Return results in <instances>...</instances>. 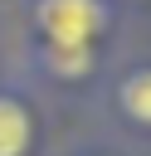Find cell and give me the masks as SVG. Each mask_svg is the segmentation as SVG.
<instances>
[{
  "mask_svg": "<svg viewBox=\"0 0 151 156\" xmlns=\"http://www.w3.org/2000/svg\"><path fill=\"white\" fill-rule=\"evenodd\" d=\"M102 5L97 0H39V29L58 49H88V39L102 29Z\"/></svg>",
  "mask_w": 151,
  "mask_h": 156,
  "instance_id": "cell-1",
  "label": "cell"
},
{
  "mask_svg": "<svg viewBox=\"0 0 151 156\" xmlns=\"http://www.w3.org/2000/svg\"><path fill=\"white\" fill-rule=\"evenodd\" d=\"M29 151V112L15 98H0V156H24Z\"/></svg>",
  "mask_w": 151,
  "mask_h": 156,
  "instance_id": "cell-2",
  "label": "cell"
},
{
  "mask_svg": "<svg viewBox=\"0 0 151 156\" xmlns=\"http://www.w3.org/2000/svg\"><path fill=\"white\" fill-rule=\"evenodd\" d=\"M122 112H127L132 122L151 127V68L127 73V83H122Z\"/></svg>",
  "mask_w": 151,
  "mask_h": 156,
  "instance_id": "cell-3",
  "label": "cell"
},
{
  "mask_svg": "<svg viewBox=\"0 0 151 156\" xmlns=\"http://www.w3.org/2000/svg\"><path fill=\"white\" fill-rule=\"evenodd\" d=\"M88 63H93L88 49H58V44H49V68H54L58 78H83Z\"/></svg>",
  "mask_w": 151,
  "mask_h": 156,
  "instance_id": "cell-4",
  "label": "cell"
}]
</instances>
